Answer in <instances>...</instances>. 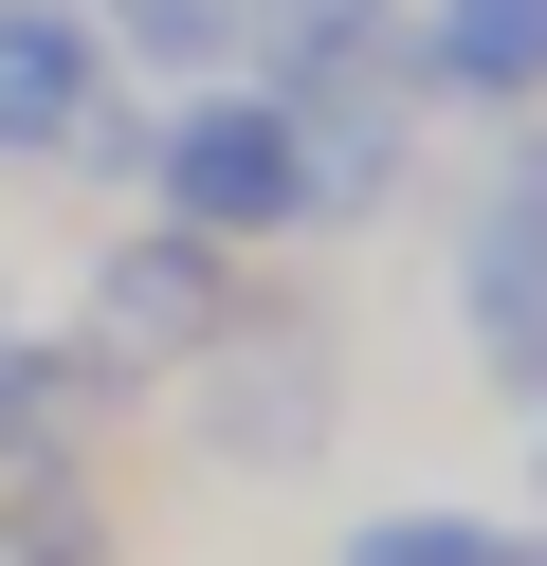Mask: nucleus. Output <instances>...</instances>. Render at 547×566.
<instances>
[{"label": "nucleus", "mask_w": 547, "mask_h": 566, "mask_svg": "<svg viewBox=\"0 0 547 566\" xmlns=\"http://www.w3.org/2000/svg\"><path fill=\"white\" fill-rule=\"evenodd\" d=\"M146 184H165V220H201V238H292L311 220V201H292V92L182 74L165 111H146Z\"/></svg>", "instance_id": "nucleus-1"}, {"label": "nucleus", "mask_w": 547, "mask_h": 566, "mask_svg": "<svg viewBox=\"0 0 547 566\" xmlns=\"http://www.w3.org/2000/svg\"><path fill=\"white\" fill-rule=\"evenodd\" d=\"M219 329V238L201 220H146L92 256V366H182Z\"/></svg>", "instance_id": "nucleus-5"}, {"label": "nucleus", "mask_w": 547, "mask_h": 566, "mask_svg": "<svg viewBox=\"0 0 547 566\" xmlns=\"http://www.w3.org/2000/svg\"><path fill=\"white\" fill-rule=\"evenodd\" d=\"M420 74L456 111H547V0H420Z\"/></svg>", "instance_id": "nucleus-6"}, {"label": "nucleus", "mask_w": 547, "mask_h": 566, "mask_svg": "<svg viewBox=\"0 0 547 566\" xmlns=\"http://www.w3.org/2000/svg\"><path fill=\"white\" fill-rule=\"evenodd\" d=\"M0 329H19V311H0Z\"/></svg>", "instance_id": "nucleus-10"}, {"label": "nucleus", "mask_w": 547, "mask_h": 566, "mask_svg": "<svg viewBox=\"0 0 547 566\" xmlns=\"http://www.w3.org/2000/svg\"><path fill=\"white\" fill-rule=\"evenodd\" d=\"M328 566H529V548H511L493 512H365Z\"/></svg>", "instance_id": "nucleus-8"}, {"label": "nucleus", "mask_w": 547, "mask_h": 566, "mask_svg": "<svg viewBox=\"0 0 547 566\" xmlns=\"http://www.w3.org/2000/svg\"><path fill=\"white\" fill-rule=\"evenodd\" d=\"M0 566H109V512L92 493H36V512L0 530Z\"/></svg>", "instance_id": "nucleus-9"}, {"label": "nucleus", "mask_w": 547, "mask_h": 566, "mask_svg": "<svg viewBox=\"0 0 547 566\" xmlns=\"http://www.w3.org/2000/svg\"><path fill=\"white\" fill-rule=\"evenodd\" d=\"M456 329L511 402H547V128H493L474 165V220H456Z\"/></svg>", "instance_id": "nucleus-3"}, {"label": "nucleus", "mask_w": 547, "mask_h": 566, "mask_svg": "<svg viewBox=\"0 0 547 566\" xmlns=\"http://www.w3.org/2000/svg\"><path fill=\"white\" fill-rule=\"evenodd\" d=\"M182 439L219 457V475H311L328 457V402H347V366H328V329H238L219 311L201 347H182Z\"/></svg>", "instance_id": "nucleus-2"}, {"label": "nucleus", "mask_w": 547, "mask_h": 566, "mask_svg": "<svg viewBox=\"0 0 547 566\" xmlns=\"http://www.w3.org/2000/svg\"><path fill=\"white\" fill-rule=\"evenodd\" d=\"M128 74H238L255 55V0H92Z\"/></svg>", "instance_id": "nucleus-7"}, {"label": "nucleus", "mask_w": 547, "mask_h": 566, "mask_svg": "<svg viewBox=\"0 0 547 566\" xmlns=\"http://www.w3.org/2000/svg\"><path fill=\"white\" fill-rule=\"evenodd\" d=\"M0 165H146V111L109 92L92 0H0Z\"/></svg>", "instance_id": "nucleus-4"}]
</instances>
